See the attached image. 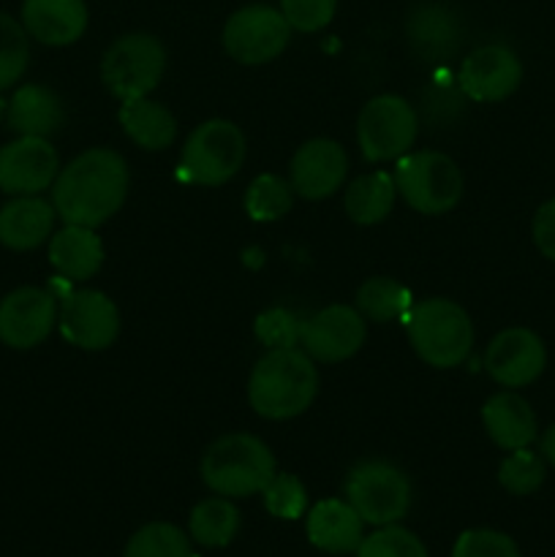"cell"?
I'll return each instance as SVG.
<instances>
[{"label":"cell","mask_w":555,"mask_h":557,"mask_svg":"<svg viewBox=\"0 0 555 557\" xmlns=\"http://www.w3.org/2000/svg\"><path fill=\"white\" fill-rule=\"evenodd\" d=\"M22 27L44 47H69L87 30L85 0H25Z\"/></svg>","instance_id":"cell-19"},{"label":"cell","mask_w":555,"mask_h":557,"mask_svg":"<svg viewBox=\"0 0 555 557\" xmlns=\"http://www.w3.org/2000/svg\"><path fill=\"white\" fill-rule=\"evenodd\" d=\"M256 335L270 348H294L299 343V321L288 310H267L256 321Z\"/></svg>","instance_id":"cell-37"},{"label":"cell","mask_w":555,"mask_h":557,"mask_svg":"<svg viewBox=\"0 0 555 557\" xmlns=\"http://www.w3.org/2000/svg\"><path fill=\"white\" fill-rule=\"evenodd\" d=\"M123 557H190V539L172 522H150L131 536Z\"/></svg>","instance_id":"cell-30"},{"label":"cell","mask_w":555,"mask_h":557,"mask_svg":"<svg viewBox=\"0 0 555 557\" xmlns=\"http://www.w3.org/2000/svg\"><path fill=\"white\" fill-rule=\"evenodd\" d=\"M357 557H428V549L406 528L381 525L362 539Z\"/></svg>","instance_id":"cell-33"},{"label":"cell","mask_w":555,"mask_h":557,"mask_svg":"<svg viewBox=\"0 0 555 557\" xmlns=\"http://www.w3.org/2000/svg\"><path fill=\"white\" fill-rule=\"evenodd\" d=\"M354 308L362 313V319L386 324V321L406 319L408 310L414 308V297L395 277H370L357 288Z\"/></svg>","instance_id":"cell-27"},{"label":"cell","mask_w":555,"mask_h":557,"mask_svg":"<svg viewBox=\"0 0 555 557\" xmlns=\"http://www.w3.org/2000/svg\"><path fill=\"white\" fill-rule=\"evenodd\" d=\"M419 134V117L400 96H375L362 107L357 120V141L370 163L403 158Z\"/></svg>","instance_id":"cell-9"},{"label":"cell","mask_w":555,"mask_h":557,"mask_svg":"<svg viewBox=\"0 0 555 557\" xmlns=\"http://www.w3.org/2000/svg\"><path fill=\"white\" fill-rule=\"evenodd\" d=\"M30 63V44L22 22L0 11V92L25 76Z\"/></svg>","instance_id":"cell-31"},{"label":"cell","mask_w":555,"mask_h":557,"mask_svg":"<svg viewBox=\"0 0 555 557\" xmlns=\"http://www.w3.org/2000/svg\"><path fill=\"white\" fill-rule=\"evenodd\" d=\"M337 0H281V14L292 30L316 33L326 27L335 16Z\"/></svg>","instance_id":"cell-36"},{"label":"cell","mask_w":555,"mask_h":557,"mask_svg":"<svg viewBox=\"0 0 555 557\" xmlns=\"http://www.w3.org/2000/svg\"><path fill=\"white\" fill-rule=\"evenodd\" d=\"M368 337L362 313L351 305H330L299 324V343L313 362L335 364L351 359Z\"/></svg>","instance_id":"cell-11"},{"label":"cell","mask_w":555,"mask_h":557,"mask_svg":"<svg viewBox=\"0 0 555 557\" xmlns=\"http://www.w3.org/2000/svg\"><path fill=\"white\" fill-rule=\"evenodd\" d=\"M275 473L270 446L250 433L223 435L201 457V479L223 498H248L264 493Z\"/></svg>","instance_id":"cell-3"},{"label":"cell","mask_w":555,"mask_h":557,"mask_svg":"<svg viewBox=\"0 0 555 557\" xmlns=\"http://www.w3.org/2000/svg\"><path fill=\"white\" fill-rule=\"evenodd\" d=\"M58 321V299L38 286H22L0 299V343L27 351L44 343Z\"/></svg>","instance_id":"cell-14"},{"label":"cell","mask_w":555,"mask_h":557,"mask_svg":"<svg viewBox=\"0 0 555 557\" xmlns=\"http://www.w3.org/2000/svg\"><path fill=\"white\" fill-rule=\"evenodd\" d=\"M482 424L490 441L504 451L526 449L536 441V413L517 392H498L482 408Z\"/></svg>","instance_id":"cell-20"},{"label":"cell","mask_w":555,"mask_h":557,"mask_svg":"<svg viewBox=\"0 0 555 557\" xmlns=\"http://www.w3.org/2000/svg\"><path fill=\"white\" fill-rule=\"evenodd\" d=\"M120 125H123L125 136L141 150H166L177 136V120L169 112L163 103L150 101V98H134V101H123L120 107Z\"/></svg>","instance_id":"cell-25"},{"label":"cell","mask_w":555,"mask_h":557,"mask_svg":"<svg viewBox=\"0 0 555 557\" xmlns=\"http://www.w3.org/2000/svg\"><path fill=\"white\" fill-rule=\"evenodd\" d=\"M346 500L368 525H395L411 509V482L386 460H365L348 471Z\"/></svg>","instance_id":"cell-7"},{"label":"cell","mask_w":555,"mask_h":557,"mask_svg":"<svg viewBox=\"0 0 555 557\" xmlns=\"http://www.w3.org/2000/svg\"><path fill=\"white\" fill-rule=\"evenodd\" d=\"M406 38L419 60L444 65L462 47V20L446 3H417L406 16Z\"/></svg>","instance_id":"cell-18"},{"label":"cell","mask_w":555,"mask_h":557,"mask_svg":"<svg viewBox=\"0 0 555 557\" xmlns=\"http://www.w3.org/2000/svg\"><path fill=\"white\" fill-rule=\"evenodd\" d=\"M452 557H520L515 539L490 528H473L457 536Z\"/></svg>","instance_id":"cell-35"},{"label":"cell","mask_w":555,"mask_h":557,"mask_svg":"<svg viewBox=\"0 0 555 557\" xmlns=\"http://www.w3.org/2000/svg\"><path fill=\"white\" fill-rule=\"evenodd\" d=\"M49 261L71 283H82L96 275L103 264V243L96 228L69 226L49 239Z\"/></svg>","instance_id":"cell-24"},{"label":"cell","mask_w":555,"mask_h":557,"mask_svg":"<svg viewBox=\"0 0 555 557\" xmlns=\"http://www.w3.org/2000/svg\"><path fill=\"white\" fill-rule=\"evenodd\" d=\"M547 348L536 332L526 326H509L490 341L484 351V370L490 379L506 389H520L533 384L544 373Z\"/></svg>","instance_id":"cell-15"},{"label":"cell","mask_w":555,"mask_h":557,"mask_svg":"<svg viewBox=\"0 0 555 557\" xmlns=\"http://www.w3.org/2000/svg\"><path fill=\"white\" fill-rule=\"evenodd\" d=\"M539 455L544 457V462L555 468V424L544 430L542 438H539Z\"/></svg>","instance_id":"cell-39"},{"label":"cell","mask_w":555,"mask_h":557,"mask_svg":"<svg viewBox=\"0 0 555 557\" xmlns=\"http://www.w3.org/2000/svg\"><path fill=\"white\" fill-rule=\"evenodd\" d=\"M395 188L414 212L444 215L462 196V174L449 156L435 150L408 152L397 161Z\"/></svg>","instance_id":"cell-5"},{"label":"cell","mask_w":555,"mask_h":557,"mask_svg":"<svg viewBox=\"0 0 555 557\" xmlns=\"http://www.w3.org/2000/svg\"><path fill=\"white\" fill-rule=\"evenodd\" d=\"M397 199L395 177L386 172H368L354 180L343 196L346 215L359 226H375L392 212Z\"/></svg>","instance_id":"cell-26"},{"label":"cell","mask_w":555,"mask_h":557,"mask_svg":"<svg viewBox=\"0 0 555 557\" xmlns=\"http://www.w3.org/2000/svg\"><path fill=\"white\" fill-rule=\"evenodd\" d=\"M406 326L414 351L430 368H457L473 348L471 315L452 299L435 297L414 305L406 315Z\"/></svg>","instance_id":"cell-4"},{"label":"cell","mask_w":555,"mask_h":557,"mask_svg":"<svg viewBox=\"0 0 555 557\" xmlns=\"http://www.w3.org/2000/svg\"><path fill=\"white\" fill-rule=\"evenodd\" d=\"M533 243L539 253L555 264V199L544 201L533 215Z\"/></svg>","instance_id":"cell-38"},{"label":"cell","mask_w":555,"mask_h":557,"mask_svg":"<svg viewBox=\"0 0 555 557\" xmlns=\"http://www.w3.org/2000/svg\"><path fill=\"white\" fill-rule=\"evenodd\" d=\"M245 136L232 120H207L185 139L180 174L188 183L218 188L243 169Z\"/></svg>","instance_id":"cell-6"},{"label":"cell","mask_w":555,"mask_h":557,"mask_svg":"<svg viewBox=\"0 0 555 557\" xmlns=\"http://www.w3.org/2000/svg\"><path fill=\"white\" fill-rule=\"evenodd\" d=\"M348 156L337 141L310 139L294 152L288 166V185L297 196L308 201L330 199L346 180Z\"/></svg>","instance_id":"cell-17"},{"label":"cell","mask_w":555,"mask_h":557,"mask_svg":"<svg viewBox=\"0 0 555 557\" xmlns=\"http://www.w3.org/2000/svg\"><path fill=\"white\" fill-rule=\"evenodd\" d=\"M308 539L316 549H324L330 555L357 553L362 544L365 522L354 511L348 500L326 498L316 504L308 515Z\"/></svg>","instance_id":"cell-21"},{"label":"cell","mask_w":555,"mask_h":557,"mask_svg":"<svg viewBox=\"0 0 555 557\" xmlns=\"http://www.w3.org/2000/svg\"><path fill=\"white\" fill-rule=\"evenodd\" d=\"M319 392L313 359L294 348H270L250 370L248 400L261 419L283 422L310 408Z\"/></svg>","instance_id":"cell-2"},{"label":"cell","mask_w":555,"mask_h":557,"mask_svg":"<svg viewBox=\"0 0 555 557\" xmlns=\"http://www.w3.org/2000/svg\"><path fill=\"white\" fill-rule=\"evenodd\" d=\"M292 201L294 190L288 180L278 177V174H259L245 194V212L250 215V221L270 223L286 215L292 210Z\"/></svg>","instance_id":"cell-29"},{"label":"cell","mask_w":555,"mask_h":557,"mask_svg":"<svg viewBox=\"0 0 555 557\" xmlns=\"http://www.w3.org/2000/svg\"><path fill=\"white\" fill-rule=\"evenodd\" d=\"M9 128L20 136H52L63 128L65 109L54 90L44 85H22L5 109Z\"/></svg>","instance_id":"cell-23"},{"label":"cell","mask_w":555,"mask_h":557,"mask_svg":"<svg viewBox=\"0 0 555 557\" xmlns=\"http://www.w3.org/2000/svg\"><path fill=\"white\" fill-rule=\"evenodd\" d=\"M58 210L41 196H14L0 207V245L9 250H33L47 243Z\"/></svg>","instance_id":"cell-22"},{"label":"cell","mask_w":555,"mask_h":557,"mask_svg":"<svg viewBox=\"0 0 555 557\" xmlns=\"http://www.w3.org/2000/svg\"><path fill=\"white\" fill-rule=\"evenodd\" d=\"M190 539L207 549H221L237 536L239 511L229 498H207L194 506L188 520Z\"/></svg>","instance_id":"cell-28"},{"label":"cell","mask_w":555,"mask_h":557,"mask_svg":"<svg viewBox=\"0 0 555 557\" xmlns=\"http://www.w3.org/2000/svg\"><path fill=\"white\" fill-rule=\"evenodd\" d=\"M544 476H547V462L528 446L509 451L498 468V484L511 495H533L544 484Z\"/></svg>","instance_id":"cell-32"},{"label":"cell","mask_w":555,"mask_h":557,"mask_svg":"<svg viewBox=\"0 0 555 557\" xmlns=\"http://www.w3.org/2000/svg\"><path fill=\"white\" fill-rule=\"evenodd\" d=\"M522 82V63L504 44H484L473 49L457 71V87L468 101L498 103L509 98Z\"/></svg>","instance_id":"cell-13"},{"label":"cell","mask_w":555,"mask_h":557,"mask_svg":"<svg viewBox=\"0 0 555 557\" xmlns=\"http://www.w3.org/2000/svg\"><path fill=\"white\" fill-rule=\"evenodd\" d=\"M60 174L58 150L44 136H20L0 147V190L9 196H38Z\"/></svg>","instance_id":"cell-16"},{"label":"cell","mask_w":555,"mask_h":557,"mask_svg":"<svg viewBox=\"0 0 555 557\" xmlns=\"http://www.w3.org/2000/svg\"><path fill=\"white\" fill-rule=\"evenodd\" d=\"M60 335L82 351H103L120 335L118 305L96 288H79L63 299Z\"/></svg>","instance_id":"cell-12"},{"label":"cell","mask_w":555,"mask_h":557,"mask_svg":"<svg viewBox=\"0 0 555 557\" xmlns=\"http://www.w3.org/2000/svg\"><path fill=\"white\" fill-rule=\"evenodd\" d=\"M0 112H3V103H0Z\"/></svg>","instance_id":"cell-40"},{"label":"cell","mask_w":555,"mask_h":557,"mask_svg":"<svg viewBox=\"0 0 555 557\" xmlns=\"http://www.w3.org/2000/svg\"><path fill=\"white\" fill-rule=\"evenodd\" d=\"M166 71V49L150 33L120 36L103 52L101 79L118 101L147 98Z\"/></svg>","instance_id":"cell-8"},{"label":"cell","mask_w":555,"mask_h":557,"mask_svg":"<svg viewBox=\"0 0 555 557\" xmlns=\"http://www.w3.org/2000/svg\"><path fill=\"white\" fill-rule=\"evenodd\" d=\"M292 41V25L281 9L254 3L234 11L223 25V47L229 58L243 65H264L275 60Z\"/></svg>","instance_id":"cell-10"},{"label":"cell","mask_w":555,"mask_h":557,"mask_svg":"<svg viewBox=\"0 0 555 557\" xmlns=\"http://www.w3.org/2000/svg\"><path fill=\"white\" fill-rule=\"evenodd\" d=\"M261 495H264L267 511L272 517H281V520H299L305 515V506H308L303 482L292 473H275Z\"/></svg>","instance_id":"cell-34"},{"label":"cell","mask_w":555,"mask_h":557,"mask_svg":"<svg viewBox=\"0 0 555 557\" xmlns=\"http://www.w3.org/2000/svg\"><path fill=\"white\" fill-rule=\"evenodd\" d=\"M128 163L109 147H92L60 169L52 185V205L69 226L98 228L128 196Z\"/></svg>","instance_id":"cell-1"}]
</instances>
